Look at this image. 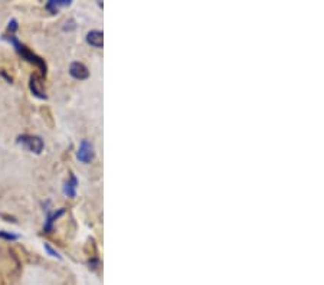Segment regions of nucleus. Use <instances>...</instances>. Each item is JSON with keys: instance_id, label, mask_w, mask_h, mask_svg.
Returning a JSON list of instances; mask_svg holds the SVG:
<instances>
[{"instance_id": "f257e3e1", "label": "nucleus", "mask_w": 324, "mask_h": 285, "mask_svg": "<svg viewBox=\"0 0 324 285\" xmlns=\"http://www.w3.org/2000/svg\"><path fill=\"white\" fill-rule=\"evenodd\" d=\"M3 39H6L7 42H10L15 49L17 50V53L23 58V59H26L28 62H31V63H33V65H36L39 69H41V72L45 75L47 74V63H45V61L42 59V58H39L38 55H35L33 52H31L28 48L25 47V45H22L19 41H17V38L15 36V35H10V36H4Z\"/></svg>"}, {"instance_id": "f03ea898", "label": "nucleus", "mask_w": 324, "mask_h": 285, "mask_svg": "<svg viewBox=\"0 0 324 285\" xmlns=\"http://www.w3.org/2000/svg\"><path fill=\"white\" fill-rule=\"evenodd\" d=\"M17 142L22 144L28 151L35 153V154H41L44 150V140L39 136H29V134H23L17 137Z\"/></svg>"}, {"instance_id": "7ed1b4c3", "label": "nucleus", "mask_w": 324, "mask_h": 285, "mask_svg": "<svg viewBox=\"0 0 324 285\" xmlns=\"http://www.w3.org/2000/svg\"><path fill=\"white\" fill-rule=\"evenodd\" d=\"M77 157L81 163H90L94 158V145L90 140H82L77 151Z\"/></svg>"}, {"instance_id": "20e7f679", "label": "nucleus", "mask_w": 324, "mask_h": 285, "mask_svg": "<svg viewBox=\"0 0 324 285\" xmlns=\"http://www.w3.org/2000/svg\"><path fill=\"white\" fill-rule=\"evenodd\" d=\"M69 74H71L72 78L80 79V81L81 79H87L90 77L88 68L84 63H81V62H72L71 66H69Z\"/></svg>"}, {"instance_id": "39448f33", "label": "nucleus", "mask_w": 324, "mask_h": 285, "mask_svg": "<svg viewBox=\"0 0 324 285\" xmlns=\"http://www.w3.org/2000/svg\"><path fill=\"white\" fill-rule=\"evenodd\" d=\"M29 88H31L32 94L35 95V96H38V98H41V99H47V94H45V91H44V88H42V82H41V79H39L38 75H32V77H31Z\"/></svg>"}, {"instance_id": "423d86ee", "label": "nucleus", "mask_w": 324, "mask_h": 285, "mask_svg": "<svg viewBox=\"0 0 324 285\" xmlns=\"http://www.w3.org/2000/svg\"><path fill=\"white\" fill-rule=\"evenodd\" d=\"M87 42L94 48H102L104 45V35L101 31H91L87 33Z\"/></svg>"}, {"instance_id": "0eeeda50", "label": "nucleus", "mask_w": 324, "mask_h": 285, "mask_svg": "<svg viewBox=\"0 0 324 285\" xmlns=\"http://www.w3.org/2000/svg\"><path fill=\"white\" fill-rule=\"evenodd\" d=\"M64 213H65V209H59V210H56V212H53V213H50L49 210H47V222H45V226H44L45 232H52L55 221H56L58 218H61Z\"/></svg>"}, {"instance_id": "6e6552de", "label": "nucleus", "mask_w": 324, "mask_h": 285, "mask_svg": "<svg viewBox=\"0 0 324 285\" xmlns=\"http://www.w3.org/2000/svg\"><path fill=\"white\" fill-rule=\"evenodd\" d=\"M77 186H78V180H77V177H75L74 174H71L69 182H66L65 186H64V193H65L68 197H75V194H77Z\"/></svg>"}, {"instance_id": "1a4fd4ad", "label": "nucleus", "mask_w": 324, "mask_h": 285, "mask_svg": "<svg viewBox=\"0 0 324 285\" xmlns=\"http://www.w3.org/2000/svg\"><path fill=\"white\" fill-rule=\"evenodd\" d=\"M71 3H72L71 0H49L47 3V9L50 13H56L59 7L69 6Z\"/></svg>"}, {"instance_id": "9d476101", "label": "nucleus", "mask_w": 324, "mask_h": 285, "mask_svg": "<svg viewBox=\"0 0 324 285\" xmlns=\"http://www.w3.org/2000/svg\"><path fill=\"white\" fill-rule=\"evenodd\" d=\"M0 238H1V239H6V240H17L20 237L16 235V234H12V232L0 231Z\"/></svg>"}, {"instance_id": "9b49d317", "label": "nucleus", "mask_w": 324, "mask_h": 285, "mask_svg": "<svg viewBox=\"0 0 324 285\" xmlns=\"http://www.w3.org/2000/svg\"><path fill=\"white\" fill-rule=\"evenodd\" d=\"M44 246H45V251H47V252L49 253V255H50V256H55V258H58V259H62V256L59 255V252H58V251H55V249H53V248H52V246L49 245V243H47V242H45V245H44Z\"/></svg>"}, {"instance_id": "f8f14e48", "label": "nucleus", "mask_w": 324, "mask_h": 285, "mask_svg": "<svg viewBox=\"0 0 324 285\" xmlns=\"http://www.w3.org/2000/svg\"><path fill=\"white\" fill-rule=\"evenodd\" d=\"M7 29L10 31V33L13 35V32L17 29V20L16 19H12L10 22H9V26H7Z\"/></svg>"}]
</instances>
